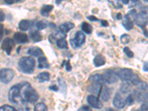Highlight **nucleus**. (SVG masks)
Returning <instances> with one entry per match:
<instances>
[{"label": "nucleus", "mask_w": 148, "mask_h": 111, "mask_svg": "<svg viewBox=\"0 0 148 111\" xmlns=\"http://www.w3.org/2000/svg\"><path fill=\"white\" fill-rule=\"evenodd\" d=\"M39 99V94L31 87L30 83L25 82L20 84V91L18 95L17 104H23L24 102L34 103Z\"/></svg>", "instance_id": "f257e3e1"}, {"label": "nucleus", "mask_w": 148, "mask_h": 111, "mask_svg": "<svg viewBox=\"0 0 148 111\" xmlns=\"http://www.w3.org/2000/svg\"><path fill=\"white\" fill-rule=\"evenodd\" d=\"M18 67L25 73H32L35 67V60L32 57H22L18 62Z\"/></svg>", "instance_id": "f03ea898"}, {"label": "nucleus", "mask_w": 148, "mask_h": 111, "mask_svg": "<svg viewBox=\"0 0 148 111\" xmlns=\"http://www.w3.org/2000/svg\"><path fill=\"white\" fill-rule=\"evenodd\" d=\"M15 76V72L10 68H3L0 71V79L4 84H8Z\"/></svg>", "instance_id": "7ed1b4c3"}, {"label": "nucleus", "mask_w": 148, "mask_h": 111, "mask_svg": "<svg viewBox=\"0 0 148 111\" xmlns=\"http://www.w3.org/2000/svg\"><path fill=\"white\" fill-rule=\"evenodd\" d=\"M133 73L132 70L128 69V68H123V69L119 70L118 72L116 73V75L123 82L130 81L133 76Z\"/></svg>", "instance_id": "20e7f679"}, {"label": "nucleus", "mask_w": 148, "mask_h": 111, "mask_svg": "<svg viewBox=\"0 0 148 111\" xmlns=\"http://www.w3.org/2000/svg\"><path fill=\"white\" fill-rule=\"evenodd\" d=\"M148 21V14L146 11H141L135 18V23L138 27L143 28L147 25Z\"/></svg>", "instance_id": "39448f33"}, {"label": "nucleus", "mask_w": 148, "mask_h": 111, "mask_svg": "<svg viewBox=\"0 0 148 111\" xmlns=\"http://www.w3.org/2000/svg\"><path fill=\"white\" fill-rule=\"evenodd\" d=\"M20 91V84L13 86L8 92V99L11 102L17 104L18 95Z\"/></svg>", "instance_id": "423d86ee"}, {"label": "nucleus", "mask_w": 148, "mask_h": 111, "mask_svg": "<svg viewBox=\"0 0 148 111\" xmlns=\"http://www.w3.org/2000/svg\"><path fill=\"white\" fill-rule=\"evenodd\" d=\"M73 47H80L85 42V36L82 31H77L73 39L71 40Z\"/></svg>", "instance_id": "0eeeda50"}, {"label": "nucleus", "mask_w": 148, "mask_h": 111, "mask_svg": "<svg viewBox=\"0 0 148 111\" xmlns=\"http://www.w3.org/2000/svg\"><path fill=\"white\" fill-rule=\"evenodd\" d=\"M14 46H15V42L14 39L10 38H5L2 42V49L6 52L8 55H10Z\"/></svg>", "instance_id": "6e6552de"}, {"label": "nucleus", "mask_w": 148, "mask_h": 111, "mask_svg": "<svg viewBox=\"0 0 148 111\" xmlns=\"http://www.w3.org/2000/svg\"><path fill=\"white\" fill-rule=\"evenodd\" d=\"M103 76H104V82L108 84H113L117 82V75L111 70H108L105 71V73L103 74Z\"/></svg>", "instance_id": "1a4fd4ad"}, {"label": "nucleus", "mask_w": 148, "mask_h": 111, "mask_svg": "<svg viewBox=\"0 0 148 111\" xmlns=\"http://www.w3.org/2000/svg\"><path fill=\"white\" fill-rule=\"evenodd\" d=\"M87 101L92 108H96V109H99V108H102V103L99 100V99L96 96L90 95L88 96Z\"/></svg>", "instance_id": "9d476101"}, {"label": "nucleus", "mask_w": 148, "mask_h": 111, "mask_svg": "<svg viewBox=\"0 0 148 111\" xmlns=\"http://www.w3.org/2000/svg\"><path fill=\"white\" fill-rule=\"evenodd\" d=\"M134 95L138 102H145L148 101V92L146 90L138 89L137 90H134Z\"/></svg>", "instance_id": "9b49d317"}, {"label": "nucleus", "mask_w": 148, "mask_h": 111, "mask_svg": "<svg viewBox=\"0 0 148 111\" xmlns=\"http://www.w3.org/2000/svg\"><path fill=\"white\" fill-rule=\"evenodd\" d=\"M113 104L116 108L118 109H122L125 107L126 105V101L125 100H124L122 97L120 96L119 93H116L114 96V99H113Z\"/></svg>", "instance_id": "f8f14e48"}, {"label": "nucleus", "mask_w": 148, "mask_h": 111, "mask_svg": "<svg viewBox=\"0 0 148 111\" xmlns=\"http://www.w3.org/2000/svg\"><path fill=\"white\" fill-rule=\"evenodd\" d=\"M100 97H101V99L104 101H107L110 99L111 96V92L110 90L105 85L101 86V91H100Z\"/></svg>", "instance_id": "ddd939ff"}, {"label": "nucleus", "mask_w": 148, "mask_h": 111, "mask_svg": "<svg viewBox=\"0 0 148 111\" xmlns=\"http://www.w3.org/2000/svg\"><path fill=\"white\" fill-rule=\"evenodd\" d=\"M89 81L91 83H93V84H101L102 85L105 82H104V79L103 75L101 74H94V75H92V76H90Z\"/></svg>", "instance_id": "4468645a"}, {"label": "nucleus", "mask_w": 148, "mask_h": 111, "mask_svg": "<svg viewBox=\"0 0 148 111\" xmlns=\"http://www.w3.org/2000/svg\"><path fill=\"white\" fill-rule=\"evenodd\" d=\"M14 39L18 43H26L28 42V37H27V34L20 32L14 34Z\"/></svg>", "instance_id": "2eb2a0df"}, {"label": "nucleus", "mask_w": 148, "mask_h": 111, "mask_svg": "<svg viewBox=\"0 0 148 111\" xmlns=\"http://www.w3.org/2000/svg\"><path fill=\"white\" fill-rule=\"evenodd\" d=\"M122 25L126 30H131V29H133V22L132 21L131 17L128 14L125 16L124 20L122 21Z\"/></svg>", "instance_id": "dca6fc26"}, {"label": "nucleus", "mask_w": 148, "mask_h": 111, "mask_svg": "<svg viewBox=\"0 0 148 111\" xmlns=\"http://www.w3.org/2000/svg\"><path fill=\"white\" fill-rule=\"evenodd\" d=\"M27 53L33 56H36V57H38V56L40 57V56L43 55V51L39 47H31L28 49Z\"/></svg>", "instance_id": "f3484780"}, {"label": "nucleus", "mask_w": 148, "mask_h": 111, "mask_svg": "<svg viewBox=\"0 0 148 111\" xmlns=\"http://www.w3.org/2000/svg\"><path fill=\"white\" fill-rule=\"evenodd\" d=\"M74 27H75V25H74L73 23H72L71 22H67L59 26V30H60L61 32L66 34L68 31H70L71 29L74 28Z\"/></svg>", "instance_id": "a211bd4d"}, {"label": "nucleus", "mask_w": 148, "mask_h": 111, "mask_svg": "<svg viewBox=\"0 0 148 111\" xmlns=\"http://www.w3.org/2000/svg\"><path fill=\"white\" fill-rule=\"evenodd\" d=\"M105 62H106V59L104 56H102L101 54L97 55L93 59V63L96 67H101V66L104 65Z\"/></svg>", "instance_id": "6ab92c4d"}, {"label": "nucleus", "mask_w": 148, "mask_h": 111, "mask_svg": "<svg viewBox=\"0 0 148 111\" xmlns=\"http://www.w3.org/2000/svg\"><path fill=\"white\" fill-rule=\"evenodd\" d=\"M101 84H93L92 83L91 84H90L88 87V90L90 92H92L93 94H99L100 91H101Z\"/></svg>", "instance_id": "aec40b11"}, {"label": "nucleus", "mask_w": 148, "mask_h": 111, "mask_svg": "<svg viewBox=\"0 0 148 111\" xmlns=\"http://www.w3.org/2000/svg\"><path fill=\"white\" fill-rule=\"evenodd\" d=\"M50 64L47 62V59L45 56H40L38 59V68L43 69V68H49Z\"/></svg>", "instance_id": "412c9836"}, {"label": "nucleus", "mask_w": 148, "mask_h": 111, "mask_svg": "<svg viewBox=\"0 0 148 111\" xmlns=\"http://www.w3.org/2000/svg\"><path fill=\"white\" fill-rule=\"evenodd\" d=\"M31 26V22H30L29 20H24L21 21L19 23H18V29L22 31H25L27 30Z\"/></svg>", "instance_id": "4be33fe9"}, {"label": "nucleus", "mask_w": 148, "mask_h": 111, "mask_svg": "<svg viewBox=\"0 0 148 111\" xmlns=\"http://www.w3.org/2000/svg\"><path fill=\"white\" fill-rule=\"evenodd\" d=\"M29 35H30V37L34 42H40L42 40V35H41L40 33L38 30H32V31H30Z\"/></svg>", "instance_id": "5701e85b"}, {"label": "nucleus", "mask_w": 148, "mask_h": 111, "mask_svg": "<svg viewBox=\"0 0 148 111\" xmlns=\"http://www.w3.org/2000/svg\"><path fill=\"white\" fill-rule=\"evenodd\" d=\"M53 5H45V6H43L42 8L41 9V11H40L41 15L45 17L48 16L50 12L53 10Z\"/></svg>", "instance_id": "b1692460"}, {"label": "nucleus", "mask_w": 148, "mask_h": 111, "mask_svg": "<svg viewBox=\"0 0 148 111\" xmlns=\"http://www.w3.org/2000/svg\"><path fill=\"white\" fill-rule=\"evenodd\" d=\"M37 79L39 82H45L49 81L50 79V73L48 72H42L37 76Z\"/></svg>", "instance_id": "393cba45"}, {"label": "nucleus", "mask_w": 148, "mask_h": 111, "mask_svg": "<svg viewBox=\"0 0 148 111\" xmlns=\"http://www.w3.org/2000/svg\"><path fill=\"white\" fill-rule=\"evenodd\" d=\"M66 37V35L64 34V33L62 32H59V31H56V32L53 33L52 34H51L50 36H49V38L50 39H55V40H59V39H65Z\"/></svg>", "instance_id": "a878e982"}, {"label": "nucleus", "mask_w": 148, "mask_h": 111, "mask_svg": "<svg viewBox=\"0 0 148 111\" xmlns=\"http://www.w3.org/2000/svg\"><path fill=\"white\" fill-rule=\"evenodd\" d=\"M82 30L85 34H90L91 33H92V27L89 23H88V22H83V23L82 24Z\"/></svg>", "instance_id": "bb28decb"}, {"label": "nucleus", "mask_w": 148, "mask_h": 111, "mask_svg": "<svg viewBox=\"0 0 148 111\" xmlns=\"http://www.w3.org/2000/svg\"><path fill=\"white\" fill-rule=\"evenodd\" d=\"M131 90V87L128 84L127 82H124L121 84L120 86V91H121L122 93L125 94V93H127L130 91Z\"/></svg>", "instance_id": "cd10ccee"}, {"label": "nucleus", "mask_w": 148, "mask_h": 111, "mask_svg": "<svg viewBox=\"0 0 148 111\" xmlns=\"http://www.w3.org/2000/svg\"><path fill=\"white\" fill-rule=\"evenodd\" d=\"M56 45L58 47L61 49H67L68 45H67V42L65 39H60L56 41Z\"/></svg>", "instance_id": "c85d7f7f"}, {"label": "nucleus", "mask_w": 148, "mask_h": 111, "mask_svg": "<svg viewBox=\"0 0 148 111\" xmlns=\"http://www.w3.org/2000/svg\"><path fill=\"white\" fill-rule=\"evenodd\" d=\"M34 111H47V107L44 103H37L34 107Z\"/></svg>", "instance_id": "c756f323"}, {"label": "nucleus", "mask_w": 148, "mask_h": 111, "mask_svg": "<svg viewBox=\"0 0 148 111\" xmlns=\"http://www.w3.org/2000/svg\"><path fill=\"white\" fill-rule=\"evenodd\" d=\"M108 2L113 5L115 8L121 9L122 8V5H121V0H108Z\"/></svg>", "instance_id": "7c9ffc66"}, {"label": "nucleus", "mask_w": 148, "mask_h": 111, "mask_svg": "<svg viewBox=\"0 0 148 111\" xmlns=\"http://www.w3.org/2000/svg\"><path fill=\"white\" fill-rule=\"evenodd\" d=\"M120 41L123 45H126L130 42V36L127 34H123L121 37H120Z\"/></svg>", "instance_id": "2f4dec72"}, {"label": "nucleus", "mask_w": 148, "mask_h": 111, "mask_svg": "<svg viewBox=\"0 0 148 111\" xmlns=\"http://www.w3.org/2000/svg\"><path fill=\"white\" fill-rule=\"evenodd\" d=\"M47 26V22H45V21H39L36 23V27L38 30H44L45 28H46Z\"/></svg>", "instance_id": "473e14b6"}, {"label": "nucleus", "mask_w": 148, "mask_h": 111, "mask_svg": "<svg viewBox=\"0 0 148 111\" xmlns=\"http://www.w3.org/2000/svg\"><path fill=\"white\" fill-rule=\"evenodd\" d=\"M130 82H131V83L133 84H134V85H138V83L140 82V79L139 77L138 76V75H136V74H133V77H132L131 80H130Z\"/></svg>", "instance_id": "72a5a7b5"}, {"label": "nucleus", "mask_w": 148, "mask_h": 111, "mask_svg": "<svg viewBox=\"0 0 148 111\" xmlns=\"http://www.w3.org/2000/svg\"><path fill=\"white\" fill-rule=\"evenodd\" d=\"M124 52H125V53L126 54L127 57L133 58V56H134V53H133V52L131 50H130L129 47H125V48H124Z\"/></svg>", "instance_id": "f704fd0d"}, {"label": "nucleus", "mask_w": 148, "mask_h": 111, "mask_svg": "<svg viewBox=\"0 0 148 111\" xmlns=\"http://www.w3.org/2000/svg\"><path fill=\"white\" fill-rule=\"evenodd\" d=\"M137 87H138V89L142 90H147L148 89L147 84L145 82H140L138 85H137Z\"/></svg>", "instance_id": "c9c22d12"}, {"label": "nucleus", "mask_w": 148, "mask_h": 111, "mask_svg": "<svg viewBox=\"0 0 148 111\" xmlns=\"http://www.w3.org/2000/svg\"><path fill=\"white\" fill-rule=\"evenodd\" d=\"M0 111H17L14 108L9 105H4V106L1 107L0 108Z\"/></svg>", "instance_id": "e433bc0d"}, {"label": "nucleus", "mask_w": 148, "mask_h": 111, "mask_svg": "<svg viewBox=\"0 0 148 111\" xmlns=\"http://www.w3.org/2000/svg\"><path fill=\"white\" fill-rule=\"evenodd\" d=\"M125 101H126V104L127 105H132L134 103V99L133 97V95H129V96L127 97V99H125Z\"/></svg>", "instance_id": "4c0bfd02"}, {"label": "nucleus", "mask_w": 148, "mask_h": 111, "mask_svg": "<svg viewBox=\"0 0 148 111\" xmlns=\"http://www.w3.org/2000/svg\"><path fill=\"white\" fill-rule=\"evenodd\" d=\"M148 110V101H145L143 104H141L140 108V111H147Z\"/></svg>", "instance_id": "58836bf2"}, {"label": "nucleus", "mask_w": 148, "mask_h": 111, "mask_svg": "<svg viewBox=\"0 0 148 111\" xmlns=\"http://www.w3.org/2000/svg\"><path fill=\"white\" fill-rule=\"evenodd\" d=\"M65 67H66V71H71V69H72V67H71V63H70V61L69 60L66 62Z\"/></svg>", "instance_id": "ea45409f"}, {"label": "nucleus", "mask_w": 148, "mask_h": 111, "mask_svg": "<svg viewBox=\"0 0 148 111\" xmlns=\"http://www.w3.org/2000/svg\"><path fill=\"white\" fill-rule=\"evenodd\" d=\"M78 111H92V110L88 106H83L82 108H81Z\"/></svg>", "instance_id": "a19ab883"}, {"label": "nucleus", "mask_w": 148, "mask_h": 111, "mask_svg": "<svg viewBox=\"0 0 148 111\" xmlns=\"http://www.w3.org/2000/svg\"><path fill=\"white\" fill-rule=\"evenodd\" d=\"M88 18L91 22H96V21H98V18L95 16H88Z\"/></svg>", "instance_id": "79ce46f5"}, {"label": "nucleus", "mask_w": 148, "mask_h": 111, "mask_svg": "<svg viewBox=\"0 0 148 111\" xmlns=\"http://www.w3.org/2000/svg\"><path fill=\"white\" fill-rule=\"evenodd\" d=\"M49 89L51 90H53V91H58L59 90V88H58L57 86L56 85H52L51 86V87H49Z\"/></svg>", "instance_id": "37998d69"}, {"label": "nucleus", "mask_w": 148, "mask_h": 111, "mask_svg": "<svg viewBox=\"0 0 148 111\" xmlns=\"http://www.w3.org/2000/svg\"><path fill=\"white\" fill-rule=\"evenodd\" d=\"M101 25L103 26V27H108V25H109V24H108V22L106 20H101Z\"/></svg>", "instance_id": "c03bdc74"}, {"label": "nucleus", "mask_w": 148, "mask_h": 111, "mask_svg": "<svg viewBox=\"0 0 148 111\" xmlns=\"http://www.w3.org/2000/svg\"><path fill=\"white\" fill-rule=\"evenodd\" d=\"M5 1V2H6V4H8V5H12V4L14 3V1L15 0H4Z\"/></svg>", "instance_id": "a18cd8bd"}, {"label": "nucleus", "mask_w": 148, "mask_h": 111, "mask_svg": "<svg viewBox=\"0 0 148 111\" xmlns=\"http://www.w3.org/2000/svg\"><path fill=\"white\" fill-rule=\"evenodd\" d=\"M144 71H148V62H146L144 64Z\"/></svg>", "instance_id": "49530a36"}, {"label": "nucleus", "mask_w": 148, "mask_h": 111, "mask_svg": "<svg viewBox=\"0 0 148 111\" xmlns=\"http://www.w3.org/2000/svg\"><path fill=\"white\" fill-rule=\"evenodd\" d=\"M4 19H5V15H4V13L1 10V17H0V21L1 22H3Z\"/></svg>", "instance_id": "de8ad7c7"}, {"label": "nucleus", "mask_w": 148, "mask_h": 111, "mask_svg": "<svg viewBox=\"0 0 148 111\" xmlns=\"http://www.w3.org/2000/svg\"><path fill=\"white\" fill-rule=\"evenodd\" d=\"M121 18H122V15H121V13H119V14L116 15V18H117L118 20H121Z\"/></svg>", "instance_id": "09e8293b"}, {"label": "nucleus", "mask_w": 148, "mask_h": 111, "mask_svg": "<svg viewBox=\"0 0 148 111\" xmlns=\"http://www.w3.org/2000/svg\"><path fill=\"white\" fill-rule=\"evenodd\" d=\"M130 0H122V3L125 4V5H127V4L129 3Z\"/></svg>", "instance_id": "8fccbe9b"}, {"label": "nucleus", "mask_w": 148, "mask_h": 111, "mask_svg": "<svg viewBox=\"0 0 148 111\" xmlns=\"http://www.w3.org/2000/svg\"><path fill=\"white\" fill-rule=\"evenodd\" d=\"M62 1H64V0H56V5H59Z\"/></svg>", "instance_id": "3c124183"}, {"label": "nucleus", "mask_w": 148, "mask_h": 111, "mask_svg": "<svg viewBox=\"0 0 148 111\" xmlns=\"http://www.w3.org/2000/svg\"><path fill=\"white\" fill-rule=\"evenodd\" d=\"M1 27H0V28H1V38L2 37V33H3V31H2V27H3V25H1Z\"/></svg>", "instance_id": "603ef678"}, {"label": "nucleus", "mask_w": 148, "mask_h": 111, "mask_svg": "<svg viewBox=\"0 0 148 111\" xmlns=\"http://www.w3.org/2000/svg\"><path fill=\"white\" fill-rule=\"evenodd\" d=\"M106 111H118V110H113L112 108H107Z\"/></svg>", "instance_id": "864d4df0"}, {"label": "nucleus", "mask_w": 148, "mask_h": 111, "mask_svg": "<svg viewBox=\"0 0 148 111\" xmlns=\"http://www.w3.org/2000/svg\"><path fill=\"white\" fill-rule=\"evenodd\" d=\"M144 34H145V35L146 36H147V37H148V33H147V31L146 30H145V33H144Z\"/></svg>", "instance_id": "5fc2aeb1"}, {"label": "nucleus", "mask_w": 148, "mask_h": 111, "mask_svg": "<svg viewBox=\"0 0 148 111\" xmlns=\"http://www.w3.org/2000/svg\"><path fill=\"white\" fill-rule=\"evenodd\" d=\"M138 1H139V0H133V2H138Z\"/></svg>", "instance_id": "6e6d98bb"}, {"label": "nucleus", "mask_w": 148, "mask_h": 111, "mask_svg": "<svg viewBox=\"0 0 148 111\" xmlns=\"http://www.w3.org/2000/svg\"><path fill=\"white\" fill-rule=\"evenodd\" d=\"M15 1H16V2H19V1H21V0H15Z\"/></svg>", "instance_id": "4d7b16f0"}, {"label": "nucleus", "mask_w": 148, "mask_h": 111, "mask_svg": "<svg viewBox=\"0 0 148 111\" xmlns=\"http://www.w3.org/2000/svg\"><path fill=\"white\" fill-rule=\"evenodd\" d=\"M144 1H145V2H148V0H144Z\"/></svg>", "instance_id": "13d9d810"}]
</instances>
